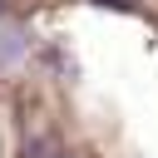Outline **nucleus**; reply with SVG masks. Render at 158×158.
I'll return each instance as SVG.
<instances>
[{"label": "nucleus", "mask_w": 158, "mask_h": 158, "mask_svg": "<svg viewBox=\"0 0 158 158\" xmlns=\"http://www.w3.org/2000/svg\"><path fill=\"white\" fill-rule=\"evenodd\" d=\"M20 54V35H0V64Z\"/></svg>", "instance_id": "nucleus-1"}, {"label": "nucleus", "mask_w": 158, "mask_h": 158, "mask_svg": "<svg viewBox=\"0 0 158 158\" xmlns=\"http://www.w3.org/2000/svg\"><path fill=\"white\" fill-rule=\"evenodd\" d=\"M94 5H109V10H133V0H94Z\"/></svg>", "instance_id": "nucleus-2"}, {"label": "nucleus", "mask_w": 158, "mask_h": 158, "mask_svg": "<svg viewBox=\"0 0 158 158\" xmlns=\"http://www.w3.org/2000/svg\"><path fill=\"white\" fill-rule=\"evenodd\" d=\"M0 15H5V0H0Z\"/></svg>", "instance_id": "nucleus-3"}]
</instances>
